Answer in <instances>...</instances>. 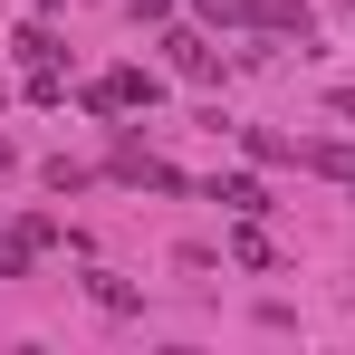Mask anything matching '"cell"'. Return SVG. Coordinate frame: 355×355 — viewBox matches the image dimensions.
I'll return each instance as SVG.
<instances>
[{
	"mask_svg": "<svg viewBox=\"0 0 355 355\" xmlns=\"http://www.w3.org/2000/svg\"><path fill=\"white\" fill-rule=\"evenodd\" d=\"M87 106H96V116H135V106H154V77H144V67H116V77L87 87Z\"/></svg>",
	"mask_w": 355,
	"mask_h": 355,
	"instance_id": "1",
	"label": "cell"
},
{
	"mask_svg": "<svg viewBox=\"0 0 355 355\" xmlns=\"http://www.w3.org/2000/svg\"><path fill=\"white\" fill-rule=\"evenodd\" d=\"M116 173H125V182H144V192H182V173L164 164V154H144V144H116Z\"/></svg>",
	"mask_w": 355,
	"mask_h": 355,
	"instance_id": "2",
	"label": "cell"
},
{
	"mask_svg": "<svg viewBox=\"0 0 355 355\" xmlns=\"http://www.w3.org/2000/svg\"><path fill=\"white\" fill-rule=\"evenodd\" d=\"M250 29H279V39L307 49V0H250Z\"/></svg>",
	"mask_w": 355,
	"mask_h": 355,
	"instance_id": "3",
	"label": "cell"
},
{
	"mask_svg": "<svg viewBox=\"0 0 355 355\" xmlns=\"http://www.w3.org/2000/svg\"><path fill=\"white\" fill-rule=\"evenodd\" d=\"M164 58H173L182 77H192V87H211V77H221V58H211V49H202L192 29H173V39H164Z\"/></svg>",
	"mask_w": 355,
	"mask_h": 355,
	"instance_id": "4",
	"label": "cell"
},
{
	"mask_svg": "<svg viewBox=\"0 0 355 355\" xmlns=\"http://www.w3.org/2000/svg\"><path fill=\"white\" fill-rule=\"evenodd\" d=\"M211 202H231L240 221H259V211H269V192H259V182H250V173H231V182H211Z\"/></svg>",
	"mask_w": 355,
	"mask_h": 355,
	"instance_id": "5",
	"label": "cell"
},
{
	"mask_svg": "<svg viewBox=\"0 0 355 355\" xmlns=\"http://www.w3.org/2000/svg\"><path fill=\"white\" fill-rule=\"evenodd\" d=\"M29 250H39L29 231H0V279H19V269H29Z\"/></svg>",
	"mask_w": 355,
	"mask_h": 355,
	"instance_id": "6",
	"label": "cell"
},
{
	"mask_svg": "<svg viewBox=\"0 0 355 355\" xmlns=\"http://www.w3.org/2000/svg\"><path fill=\"white\" fill-rule=\"evenodd\" d=\"M192 10H202V19H221V29H231V19H250V0H192Z\"/></svg>",
	"mask_w": 355,
	"mask_h": 355,
	"instance_id": "7",
	"label": "cell"
},
{
	"mask_svg": "<svg viewBox=\"0 0 355 355\" xmlns=\"http://www.w3.org/2000/svg\"><path fill=\"white\" fill-rule=\"evenodd\" d=\"M327 106H336V116H346V125H355V87H336V96H327Z\"/></svg>",
	"mask_w": 355,
	"mask_h": 355,
	"instance_id": "8",
	"label": "cell"
}]
</instances>
